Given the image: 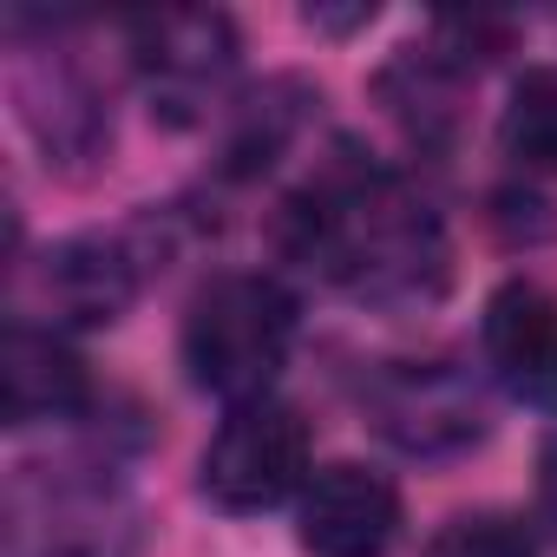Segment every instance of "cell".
<instances>
[{
	"instance_id": "obj_4",
	"label": "cell",
	"mask_w": 557,
	"mask_h": 557,
	"mask_svg": "<svg viewBox=\"0 0 557 557\" xmlns=\"http://www.w3.org/2000/svg\"><path fill=\"white\" fill-rule=\"evenodd\" d=\"M132 60L151 92V112L171 125H197L216 106L223 79L236 73V27L210 8L145 14L132 27Z\"/></svg>"
},
{
	"instance_id": "obj_8",
	"label": "cell",
	"mask_w": 557,
	"mask_h": 557,
	"mask_svg": "<svg viewBox=\"0 0 557 557\" xmlns=\"http://www.w3.org/2000/svg\"><path fill=\"white\" fill-rule=\"evenodd\" d=\"M86 400H92L86 361L60 335L14 322L8 342H0V407H8V426L73 420V413H86Z\"/></svg>"
},
{
	"instance_id": "obj_3",
	"label": "cell",
	"mask_w": 557,
	"mask_h": 557,
	"mask_svg": "<svg viewBox=\"0 0 557 557\" xmlns=\"http://www.w3.org/2000/svg\"><path fill=\"white\" fill-rule=\"evenodd\" d=\"M309 485V420L296 407L249 400L203 446V492L223 511H269Z\"/></svg>"
},
{
	"instance_id": "obj_2",
	"label": "cell",
	"mask_w": 557,
	"mask_h": 557,
	"mask_svg": "<svg viewBox=\"0 0 557 557\" xmlns=\"http://www.w3.org/2000/svg\"><path fill=\"white\" fill-rule=\"evenodd\" d=\"M296 342V302L269 275H210L184 315V368L203 394L249 407L283 374Z\"/></svg>"
},
{
	"instance_id": "obj_10",
	"label": "cell",
	"mask_w": 557,
	"mask_h": 557,
	"mask_svg": "<svg viewBox=\"0 0 557 557\" xmlns=\"http://www.w3.org/2000/svg\"><path fill=\"white\" fill-rule=\"evenodd\" d=\"M498 145L511 164L557 177V66H531L511 86L505 119H498Z\"/></svg>"
},
{
	"instance_id": "obj_6",
	"label": "cell",
	"mask_w": 557,
	"mask_h": 557,
	"mask_svg": "<svg viewBox=\"0 0 557 557\" xmlns=\"http://www.w3.org/2000/svg\"><path fill=\"white\" fill-rule=\"evenodd\" d=\"M479 348L492 381L524 407H557V302L537 283H505L485 302Z\"/></svg>"
},
{
	"instance_id": "obj_9",
	"label": "cell",
	"mask_w": 557,
	"mask_h": 557,
	"mask_svg": "<svg viewBox=\"0 0 557 557\" xmlns=\"http://www.w3.org/2000/svg\"><path fill=\"white\" fill-rule=\"evenodd\" d=\"M40 296L53 309V322H73V329H106L132 309L138 296V269L125 256V243L112 236H66L47 249V269H40Z\"/></svg>"
},
{
	"instance_id": "obj_7",
	"label": "cell",
	"mask_w": 557,
	"mask_h": 557,
	"mask_svg": "<svg viewBox=\"0 0 557 557\" xmlns=\"http://www.w3.org/2000/svg\"><path fill=\"white\" fill-rule=\"evenodd\" d=\"M374 413H381V433L407 453H459L485 433L479 400L453 368H394L374 387Z\"/></svg>"
},
{
	"instance_id": "obj_1",
	"label": "cell",
	"mask_w": 557,
	"mask_h": 557,
	"mask_svg": "<svg viewBox=\"0 0 557 557\" xmlns=\"http://www.w3.org/2000/svg\"><path fill=\"white\" fill-rule=\"evenodd\" d=\"M289 249L381 309H420L446 289V230L387 171H329L289 216Z\"/></svg>"
},
{
	"instance_id": "obj_5",
	"label": "cell",
	"mask_w": 557,
	"mask_h": 557,
	"mask_svg": "<svg viewBox=\"0 0 557 557\" xmlns=\"http://www.w3.org/2000/svg\"><path fill=\"white\" fill-rule=\"evenodd\" d=\"M394 531H400V492L387 472L342 459L302 485L296 537L309 557H381Z\"/></svg>"
},
{
	"instance_id": "obj_12",
	"label": "cell",
	"mask_w": 557,
	"mask_h": 557,
	"mask_svg": "<svg viewBox=\"0 0 557 557\" xmlns=\"http://www.w3.org/2000/svg\"><path fill=\"white\" fill-rule=\"evenodd\" d=\"M537 524L557 537V440H550L544 459H537Z\"/></svg>"
},
{
	"instance_id": "obj_11",
	"label": "cell",
	"mask_w": 557,
	"mask_h": 557,
	"mask_svg": "<svg viewBox=\"0 0 557 557\" xmlns=\"http://www.w3.org/2000/svg\"><path fill=\"white\" fill-rule=\"evenodd\" d=\"M426 557H537V537L505 511H472V518H453L426 544Z\"/></svg>"
}]
</instances>
